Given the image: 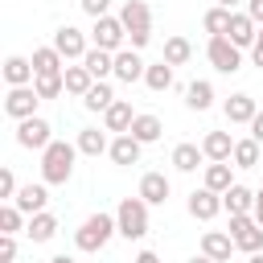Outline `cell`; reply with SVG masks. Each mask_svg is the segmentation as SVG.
<instances>
[{
    "mask_svg": "<svg viewBox=\"0 0 263 263\" xmlns=\"http://www.w3.org/2000/svg\"><path fill=\"white\" fill-rule=\"evenodd\" d=\"M259 45H263V29H259Z\"/></svg>",
    "mask_w": 263,
    "mask_h": 263,
    "instance_id": "51",
    "label": "cell"
},
{
    "mask_svg": "<svg viewBox=\"0 0 263 263\" xmlns=\"http://www.w3.org/2000/svg\"><path fill=\"white\" fill-rule=\"evenodd\" d=\"M251 58H255V66H259V70H263V45H259V41H255V45H251Z\"/></svg>",
    "mask_w": 263,
    "mask_h": 263,
    "instance_id": "45",
    "label": "cell"
},
{
    "mask_svg": "<svg viewBox=\"0 0 263 263\" xmlns=\"http://www.w3.org/2000/svg\"><path fill=\"white\" fill-rule=\"evenodd\" d=\"M251 136H255V140H259V144H263V111H259V115H255V119H251Z\"/></svg>",
    "mask_w": 263,
    "mask_h": 263,
    "instance_id": "43",
    "label": "cell"
},
{
    "mask_svg": "<svg viewBox=\"0 0 263 263\" xmlns=\"http://www.w3.org/2000/svg\"><path fill=\"white\" fill-rule=\"evenodd\" d=\"M49 263H74V259H70V255H53Z\"/></svg>",
    "mask_w": 263,
    "mask_h": 263,
    "instance_id": "48",
    "label": "cell"
},
{
    "mask_svg": "<svg viewBox=\"0 0 263 263\" xmlns=\"http://www.w3.org/2000/svg\"><path fill=\"white\" fill-rule=\"evenodd\" d=\"M16 230H21V210H16V201H12V205L0 210V234H16Z\"/></svg>",
    "mask_w": 263,
    "mask_h": 263,
    "instance_id": "38",
    "label": "cell"
},
{
    "mask_svg": "<svg viewBox=\"0 0 263 263\" xmlns=\"http://www.w3.org/2000/svg\"><path fill=\"white\" fill-rule=\"evenodd\" d=\"M201 25H205V33H210V37H222V33H226V25H230V8L214 4V8L201 16Z\"/></svg>",
    "mask_w": 263,
    "mask_h": 263,
    "instance_id": "36",
    "label": "cell"
},
{
    "mask_svg": "<svg viewBox=\"0 0 263 263\" xmlns=\"http://www.w3.org/2000/svg\"><path fill=\"white\" fill-rule=\"evenodd\" d=\"M33 86H37V95H41V99H58V95L66 90V78H62V74H37V78H33Z\"/></svg>",
    "mask_w": 263,
    "mask_h": 263,
    "instance_id": "37",
    "label": "cell"
},
{
    "mask_svg": "<svg viewBox=\"0 0 263 263\" xmlns=\"http://www.w3.org/2000/svg\"><path fill=\"white\" fill-rule=\"evenodd\" d=\"M189 58H193V45H189L185 37H168V41H164V62H168V66H185Z\"/></svg>",
    "mask_w": 263,
    "mask_h": 263,
    "instance_id": "35",
    "label": "cell"
},
{
    "mask_svg": "<svg viewBox=\"0 0 263 263\" xmlns=\"http://www.w3.org/2000/svg\"><path fill=\"white\" fill-rule=\"evenodd\" d=\"M234 185V177H230V164L226 160H214V164H205V189H214V193H226Z\"/></svg>",
    "mask_w": 263,
    "mask_h": 263,
    "instance_id": "31",
    "label": "cell"
},
{
    "mask_svg": "<svg viewBox=\"0 0 263 263\" xmlns=\"http://www.w3.org/2000/svg\"><path fill=\"white\" fill-rule=\"evenodd\" d=\"M74 152H78V144H66V140H53L49 148H41V177H45V185H66L70 181Z\"/></svg>",
    "mask_w": 263,
    "mask_h": 263,
    "instance_id": "1",
    "label": "cell"
},
{
    "mask_svg": "<svg viewBox=\"0 0 263 263\" xmlns=\"http://www.w3.org/2000/svg\"><path fill=\"white\" fill-rule=\"evenodd\" d=\"M115 222H119V234L123 238H144L148 234V201L136 193V197H123L119 210H115Z\"/></svg>",
    "mask_w": 263,
    "mask_h": 263,
    "instance_id": "3",
    "label": "cell"
},
{
    "mask_svg": "<svg viewBox=\"0 0 263 263\" xmlns=\"http://www.w3.org/2000/svg\"><path fill=\"white\" fill-rule=\"evenodd\" d=\"M33 78H37L33 58H8V62H4V82H8V86H29Z\"/></svg>",
    "mask_w": 263,
    "mask_h": 263,
    "instance_id": "20",
    "label": "cell"
},
{
    "mask_svg": "<svg viewBox=\"0 0 263 263\" xmlns=\"http://www.w3.org/2000/svg\"><path fill=\"white\" fill-rule=\"evenodd\" d=\"M234 168H255L259 164V140L251 136V140H234Z\"/></svg>",
    "mask_w": 263,
    "mask_h": 263,
    "instance_id": "33",
    "label": "cell"
},
{
    "mask_svg": "<svg viewBox=\"0 0 263 263\" xmlns=\"http://www.w3.org/2000/svg\"><path fill=\"white\" fill-rule=\"evenodd\" d=\"M226 37L238 45V49H247V45H255L259 41V29H255V21H251V12H230V25H226Z\"/></svg>",
    "mask_w": 263,
    "mask_h": 263,
    "instance_id": "11",
    "label": "cell"
},
{
    "mask_svg": "<svg viewBox=\"0 0 263 263\" xmlns=\"http://www.w3.org/2000/svg\"><path fill=\"white\" fill-rule=\"evenodd\" d=\"M82 66H86V70H90V74L103 82L107 74H115V53H107V49H99V45H95V49H86Z\"/></svg>",
    "mask_w": 263,
    "mask_h": 263,
    "instance_id": "23",
    "label": "cell"
},
{
    "mask_svg": "<svg viewBox=\"0 0 263 263\" xmlns=\"http://www.w3.org/2000/svg\"><path fill=\"white\" fill-rule=\"evenodd\" d=\"M247 12H251L255 25H263V0H247Z\"/></svg>",
    "mask_w": 263,
    "mask_h": 263,
    "instance_id": "42",
    "label": "cell"
},
{
    "mask_svg": "<svg viewBox=\"0 0 263 263\" xmlns=\"http://www.w3.org/2000/svg\"><path fill=\"white\" fill-rule=\"evenodd\" d=\"M140 148H144V144H140L132 132H119V136L111 140V160H115V164H136V160H140Z\"/></svg>",
    "mask_w": 263,
    "mask_h": 263,
    "instance_id": "18",
    "label": "cell"
},
{
    "mask_svg": "<svg viewBox=\"0 0 263 263\" xmlns=\"http://www.w3.org/2000/svg\"><path fill=\"white\" fill-rule=\"evenodd\" d=\"M78 4H82L86 16H107V4H111V0H78Z\"/></svg>",
    "mask_w": 263,
    "mask_h": 263,
    "instance_id": "41",
    "label": "cell"
},
{
    "mask_svg": "<svg viewBox=\"0 0 263 263\" xmlns=\"http://www.w3.org/2000/svg\"><path fill=\"white\" fill-rule=\"evenodd\" d=\"M218 210H226L222 205V193H214V189H193L189 193V214L197 218V222H210V218H218Z\"/></svg>",
    "mask_w": 263,
    "mask_h": 263,
    "instance_id": "10",
    "label": "cell"
},
{
    "mask_svg": "<svg viewBox=\"0 0 263 263\" xmlns=\"http://www.w3.org/2000/svg\"><path fill=\"white\" fill-rule=\"evenodd\" d=\"M222 205H226L230 214H251V210H255V193H251L247 185H238V181H234V185L222 193Z\"/></svg>",
    "mask_w": 263,
    "mask_h": 263,
    "instance_id": "22",
    "label": "cell"
},
{
    "mask_svg": "<svg viewBox=\"0 0 263 263\" xmlns=\"http://www.w3.org/2000/svg\"><path fill=\"white\" fill-rule=\"evenodd\" d=\"M144 70H148V66L140 62L136 49H119V53H115V78H119V82H140Z\"/></svg>",
    "mask_w": 263,
    "mask_h": 263,
    "instance_id": "13",
    "label": "cell"
},
{
    "mask_svg": "<svg viewBox=\"0 0 263 263\" xmlns=\"http://www.w3.org/2000/svg\"><path fill=\"white\" fill-rule=\"evenodd\" d=\"M230 238H234V247L247 251V255L263 251V226L255 222V214H230Z\"/></svg>",
    "mask_w": 263,
    "mask_h": 263,
    "instance_id": "4",
    "label": "cell"
},
{
    "mask_svg": "<svg viewBox=\"0 0 263 263\" xmlns=\"http://www.w3.org/2000/svg\"><path fill=\"white\" fill-rule=\"evenodd\" d=\"M62 62H66V58H62L53 45H41V49H33V70H37V74H62V70H66Z\"/></svg>",
    "mask_w": 263,
    "mask_h": 263,
    "instance_id": "26",
    "label": "cell"
},
{
    "mask_svg": "<svg viewBox=\"0 0 263 263\" xmlns=\"http://www.w3.org/2000/svg\"><path fill=\"white\" fill-rule=\"evenodd\" d=\"M12 201H16V210H21V214H41V210H45V201H49V193H45V185H21Z\"/></svg>",
    "mask_w": 263,
    "mask_h": 263,
    "instance_id": "19",
    "label": "cell"
},
{
    "mask_svg": "<svg viewBox=\"0 0 263 263\" xmlns=\"http://www.w3.org/2000/svg\"><path fill=\"white\" fill-rule=\"evenodd\" d=\"M0 197H16V177H12V168L0 173Z\"/></svg>",
    "mask_w": 263,
    "mask_h": 263,
    "instance_id": "40",
    "label": "cell"
},
{
    "mask_svg": "<svg viewBox=\"0 0 263 263\" xmlns=\"http://www.w3.org/2000/svg\"><path fill=\"white\" fill-rule=\"evenodd\" d=\"M103 123H107V132H132V123H136V111H132V103L115 99V103L103 111Z\"/></svg>",
    "mask_w": 263,
    "mask_h": 263,
    "instance_id": "17",
    "label": "cell"
},
{
    "mask_svg": "<svg viewBox=\"0 0 263 263\" xmlns=\"http://www.w3.org/2000/svg\"><path fill=\"white\" fill-rule=\"evenodd\" d=\"M119 21L127 25V33L152 29V12H148V4H144V0H123V8H119Z\"/></svg>",
    "mask_w": 263,
    "mask_h": 263,
    "instance_id": "12",
    "label": "cell"
},
{
    "mask_svg": "<svg viewBox=\"0 0 263 263\" xmlns=\"http://www.w3.org/2000/svg\"><path fill=\"white\" fill-rule=\"evenodd\" d=\"M78 152L103 156V152H111V144H107V136H103L99 127H82V132H78Z\"/></svg>",
    "mask_w": 263,
    "mask_h": 263,
    "instance_id": "29",
    "label": "cell"
},
{
    "mask_svg": "<svg viewBox=\"0 0 263 263\" xmlns=\"http://www.w3.org/2000/svg\"><path fill=\"white\" fill-rule=\"evenodd\" d=\"M25 230H29L33 242H49V238L58 234V218L45 214V210H41V214H29V226H25Z\"/></svg>",
    "mask_w": 263,
    "mask_h": 263,
    "instance_id": "25",
    "label": "cell"
},
{
    "mask_svg": "<svg viewBox=\"0 0 263 263\" xmlns=\"http://www.w3.org/2000/svg\"><path fill=\"white\" fill-rule=\"evenodd\" d=\"M201 148L197 144H177L173 148V164H177V173H197V164H201Z\"/></svg>",
    "mask_w": 263,
    "mask_h": 263,
    "instance_id": "30",
    "label": "cell"
},
{
    "mask_svg": "<svg viewBox=\"0 0 263 263\" xmlns=\"http://www.w3.org/2000/svg\"><path fill=\"white\" fill-rule=\"evenodd\" d=\"M247 263H263V251H255V255H251V259H247Z\"/></svg>",
    "mask_w": 263,
    "mask_h": 263,
    "instance_id": "49",
    "label": "cell"
},
{
    "mask_svg": "<svg viewBox=\"0 0 263 263\" xmlns=\"http://www.w3.org/2000/svg\"><path fill=\"white\" fill-rule=\"evenodd\" d=\"M49 132H53V127H49L41 115H29V119L16 123V144H21V148H49V144H53Z\"/></svg>",
    "mask_w": 263,
    "mask_h": 263,
    "instance_id": "7",
    "label": "cell"
},
{
    "mask_svg": "<svg viewBox=\"0 0 263 263\" xmlns=\"http://www.w3.org/2000/svg\"><path fill=\"white\" fill-rule=\"evenodd\" d=\"M218 4H222V8H234V4H238V0H218Z\"/></svg>",
    "mask_w": 263,
    "mask_h": 263,
    "instance_id": "50",
    "label": "cell"
},
{
    "mask_svg": "<svg viewBox=\"0 0 263 263\" xmlns=\"http://www.w3.org/2000/svg\"><path fill=\"white\" fill-rule=\"evenodd\" d=\"M251 214H255V222H259V226H263V189H259V193H255V210H251Z\"/></svg>",
    "mask_w": 263,
    "mask_h": 263,
    "instance_id": "44",
    "label": "cell"
},
{
    "mask_svg": "<svg viewBox=\"0 0 263 263\" xmlns=\"http://www.w3.org/2000/svg\"><path fill=\"white\" fill-rule=\"evenodd\" d=\"M144 82H148V90H168L173 86V66L160 58V62H152L148 70H144Z\"/></svg>",
    "mask_w": 263,
    "mask_h": 263,
    "instance_id": "32",
    "label": "cell"
},
{
    "mask_svg": "<svg viewBox=\"0 0 263 263\" xmlns=\"http://www.w3.org/2000/svg\"><path fill=\"white\" fill-rule=\"evenodd\" d=\"M136 263H160V259H156V251H140V255H136Z\"/></svg>",
    "mask_w": 263,
    "mask_h": 263,
    "instance_id": "46",
    "label": "cell"
},
{
    "mask_svg": "<svg viewBox=\"0 0 263 263\" xmlns=\"http://www.w3.org/2000/svg\"><path fill=\"white\" fill-rule=\"evenodd\" d=\"M37 103H41L37 86H12V90H8V99H4V111L21 123V119H29V115L37 111Z\"/></svg>",
    "mask_w": 263,
    "mask_h": 263,
    "instance_id": "8",
    "label": "cell"
},
{
    "mask_svg": "<svg viewBox=\"0 0 263 263\" xmlns=\"http://www.w3.org/2000/svg\"><path fill=\"white\" fill-rule=\"evenodd\" d=\"M201 152H205L210 160H230V156H234V140H230L226 132H205Z\"/></svg>",
    "mask_w": 263,
    "mask_h": 263,
    "instance_id": "21",
    "label": "cell"
},
{
    "mask_svg": "<svg viewBox=\"0 0 263 263\" xmlns=\"http://www.w3.org/2000/svg\"><path fill=\"white\" fill-rule=\"evenodd\" d=\"M95 45L107 49V53H119L123 49V37H127V25L119 16H95V29H90Z\"/></svg>",
    "mask_w": 263,
    "mask_h": 263,
    "instance_id": "6",
    "label": "cell"
},
{
    "mask_svg": "<svg viewBox=\"0 0 263 263\" xmlns=\"http://www.w3.org/2000/svg\"><path fill=\"white\" fill-rule=\"evenodd\" d=\"M205 58L214 62V70H222V74H234V70H242V49L222 33V37H210V45H205Z\"/></svg>",
    "mask_w": 263,
    "mask_h": 263,
    "instance_id": "5",
    "label": "cell"
},
{
    "mask_svg": "<svg viewBox=\"0 0 263 263\" xmlns=\"http://www.w3.org/2000/svg\"><path fill=\"white\" fill-rule=\"evenodd\" d=\"M185 103H189V111H210V103H214V86H210L205 78L189 82V90H185Z\"/></svg>",
    "mask_w": 263,
    "mask_h": 263,
    "instance_id": "27",
    "label": "cell"
},
{
    "mask_svg": "<svg viewBox=\"0 0 263 263\" xmlns=\"http://www.w3.org/2000/svg\"><path fill=\"white\" fill-rule=\"evenodd\" d=\"M62 78H66V95H86V90L99 82L86 66H66V70H62Z\"/></svg>",
    "mask_w": 263,
    "mask_h": 263,
    "instance_id": "24",
    "label": "cell"
},
{
    "mask_svg": "<svg viewBox=\"0 0 263 263\" xmlns=\"http://www.w3.org/2000/svg\"><path fill=\"white\" fill-rule=\"evenodd\" d=\"M222 111H226V119H230V123H251V119L259 115L255 99H251V95H242V90H238V95H230Z\"/></svg>",
    "mask_w": 263,
    "mask_h": 263,
    "instance_id": "16",
    "label": "cell"
},
{
    "mask_svg": "<svg viewBox=\"0 0 263 263\" xmlns=\"http://www.w3.org/2000/svg\"><path fill=\"white\" fill-rule=\"evenodd\" d=\"M111 103H115V95H111V86H107V82H95V86L82 95V107H86V111H107Z\"/></svg>",
    "mask_w": 263,
    "mask_h": 263,
    "instance_id": "34",
    "label": "cell"
},
{
    "mask_svg": "<svg viewBox=\"0 0 263 263\" xmlns=\"http://www.w3.org/2000/svg\"><path fill=\"white\" fill-rule=\"evenodd\" d=\"M160 132H164V123H160L156 115H136V123H132V136H136L140 144H156Z\"/></svg>",
    "mask_w": 263,
    "mask_h": 263,
    "instance_id": "28",
    "label": "cell"
},
{
    "mask_svg": "<svg viewBox=\"0 0 263 263\" xmlns=\"http://www.w3.org/2000/svg\"><path fill=\"white\" fill-rule=\"evenodd\" d=\"M140 197L148 205H164L168 201V177L164 173H144L140 177Z\"/></svg>",
    "mask_w": 263,
    "mask_h": 263,
    "instance_id": "14",
    "label": "cell"
},
{
    "mask_svg": "<svg viewBox=\"0 0 263 263\" xmlns=\"http://www.w3.org/2000/svg\"><path fill=\"white\" fill-rule=\"evenodd\" d=\"M16 259V234H0V263Z\"/></svg>",
    "mask_w": 263,
    "mask_h": 263,
    "instance_id": "39",
    "label": "cell"
},
{
    "mask_svg": "<svg viewBox=\"0 0 263 263\" xmlns=\"http://www.w3.org/2000/svg\"><path fill=\"white\" fill-rule=\"evenodd\" d=\"M53 49L70 62V58H86V37H82V29H74V25H62L58 33H53Z\"/></svg>",
    "mask_w": 263,
    "mask_h": 263,
    "instance_id": "9",
    "label": "cell"
},
{
    "mask_svg": "<svg viewBox=\"0 0 263 263\" xmlns=\"http://www.w3.org/2000/svg\"><path fill=\"white\" fill-rule=\"evenodd\" d=\"M189 263H214V259H210V255H193Z\"/></svg>",
    "mask_w": 263,
    "mask_h": 263,
    "instance_id": "47",
    "label": "cell"
},
{
    "mask_svg": "<svg viewBox=\"0 0 263 263\" xmlns=\"http://www.w3.org/2000/svg\"><path fill=\"white\" fill-rule=\"evenodd\" d=\"M230 251H234V238L230 234H222V230H205L201 234V255H210L214 263H226Z\"/></svg>",
    "mask_w": 263,
    "mask_h": 263,
    "instance_id": "15",
    "label": "cell"
},
{
    "mask_svg": "<svg viewBox=\"0 0 263 263\" xmlns=\"http://www.w3.org/2000/svg\"><path fill=\"white\" fill-rule=\"evenodd\" d=\"M111 234H119V222H115L111 214H90V218L78 226L74 242H78V251H103Z\"/></svg>",
    "mask_w": 263,
    "mask_h": 263,
    "instance_id": "2",
    "label": "cell"
}]
</instances>
